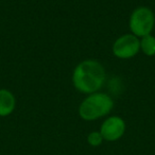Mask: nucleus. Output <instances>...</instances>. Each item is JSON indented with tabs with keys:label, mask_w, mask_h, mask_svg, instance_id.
<instances>
[{
	"label": "nucleus",
	"mask_w": 155,
	"mask_h": 155,
	"mask_svg": "<svg viewBox=\"0 0 155 155\" xmlns=\"http://www.w3.org/2000/svg\"><path fill=\"white\" fill-rule=\"evenodd\" d=\"M105 82V69L95 60H85L78 64L72 72V84L77 91L91 95L97 93Z\"/></svg>",
	"instance_id": "1"
},
{
	"label": "nucleus",
	"mask_w": 155,
	"mask_h": 155,
	"mask_svg": "<svg viewBox=\"0 0 155 155\" xmlns=\"http://www.w3.org/2000/svg\"><path fill=\"white\" fill-rule=\"evenodd\" d=\"M114 101L107 94L94 93L88 95L79 106V115L85 121H94L105 117L112 112Z\"/></svg>",
	"instance_id": "2"
},
{
	"label": "nucleus",
	"mask_w": 155,
	"mask_h": 155,
	"mask_svg": "<svg viewBox=\"0 0 155 155\" xmlns=\"http://www.w3.org/2000/svg\"><path fill=\"white\" fill-rule=\"evenodd\" d=\"M155 26V15L148 7H138L132 12L129 19V27L132 34L137 37H144L152 33Z\"/></svg>",
	"instance_id": "3"
},
{
	"label": "nucleus",
	"mask_w": 155,
	"mask_h": 155,
	"mask_svg": "<svg viewBox=\"0 0 155 155\" xmlns=\"http://www.w3.org/2000/svg\"><path fill=\"white\" fill-rule=\"evenodd\" d=\"M112 51L116 58L121 60L132 58L140 51V39L134 34H124L113 44Z\"/></svg>",
	"instance_id": "4"
},
{
	"label": "nucleus",
	"mask_w": 155,
	"mask_h": 155,
	"mask_svg": "<svg viewBox=\"0 0 155 155\" xmlns=\"http://www.w3.org/2000/svg\"><path fill=\"white\" fill-rule=\"evenodd\" d=\"M125 122L119 116H110L102 122L100 133L106 141H117L125 132Z\"/></svg>",
	"instance_id": "5"
},
{
	"label": "nucleus",
	"mask_w": 155,
	"mask_h": 155,
	"mask_svg": "<svg viewBox=\"0 0 155 155\" xmlns=\"http://www.w3.org/2000/svg\"><path fill=\"white\" fill-rule=\"evenodd\" d=\"M16 106L15 96L9 89H0V117H8L14 112Z\"/></svg>",
	"instance_id": "6"
},
{
	"label": "nucleus",
	"mask_w": 155,
	"mask_h": 155,
	"mask_svg": "<svg viewBox=\"0 0 155 155\" xmlns=\"http://www.w3.org/2000/svg\"><path fill=\"white\" fill-rule=\"evenodd\" d=\"M140 50L142 53L147 56H154L155 55V37L153 35H147L141 37L140 39Z\"/></svg>",
	"instance_id": "7"
},
{
	"label": "nucleus",
	"mask_w": 155,
	"mask_h": 155,
	"mask_svg": "<svg viewBox=\"0 0 155 155\" xmlns=\"http://www.w3.org/2000/svg\"><path fill=\"white\" fill-rule=\"evenodd\" d=\"M103 140H104L103 136L101 135L100 131L91 132V133L88 134V136H87V142H88L89 146L94 147V148L101 146L102 142H103Z\"/></svg>",
	"instance_id": "8"
}]
</instances>
